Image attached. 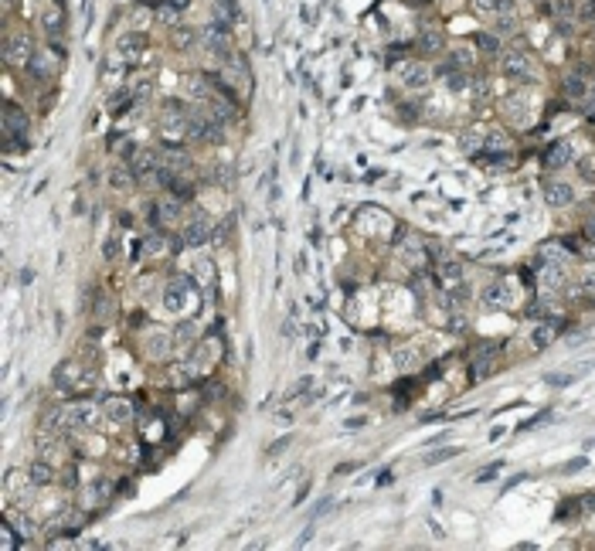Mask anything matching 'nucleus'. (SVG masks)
<instances>
[{"label":"nucleus","instance_id":"obj_1","mask_svg":"<svg viewBox=\"0 0 595 551\" xmlns=\"http://www.w3.org/2000/svg\"><path fill=\"white\" fill-rule=\"evenodd\" d=\"M188 136L208 140V143H221L225 140V123L208 109H188Z\"/></svg>","mask_w":595,"mask_h":551},{"label":"nucleus","instance_id":"obj_2","mask_svg":"<svg viewBox=\"0 0 595 551\" xmlns=\"http://www.w3.org/2000/svg\"><path fill=\"white\" fill-rule=\"evenodd\" d=\"M218 82L235 99L249 96L252 85H249V65H245V58H225L221 62V72H218Z\"/></svg>","mask_w":595,"mask_h":551},{"label":"nucleus","instance_id":"obj_3","mask_svg":"<svg viewBox=\"0 0 595 551\" xmlns=\"http://www.w3.org/2000/svg\"><path fill=\"white\" fill-rule=\"evenodd\" d=\"M503 75L514 79V82H537L541 68L534 62V55H528V51H507L503 55Z\"/></svg>","mask_w":595,"mask_h":551},{"label":"nucleus","instance_id":"obj_4","mask_svg":"<svg viewBox=\"0 0 595 551\" xmlns=\"http://www.w3.org/2000/svg\"><path fill=\"white\" fill-rule=\"evenodd\" d=\"M160 136H167V143H181L188 136V109H181L177 102H170L160 113Z\"/></svg>","mask_w":595,"mask_h":551},{"label":"nucleus","instance_id":"obj_5","mask_svg":"<svg viewBox=\"0 0 595 551\" xmlns=\"http://www.w3.org/2000/svg\"><path fill=\"white\" fill-rule=\"evenodd\" d=\"M521 299V286L514 283V276H500L490 290H487V303L490 306H500V310H514Z\"/></svg>","mask_w":595,"mask_h":551},{"label":"nucleus","instance_id":"obj_6","mask_svg":"<svg viewBox=\"0 0 595 551\" xmlns=\"http://www.w3.org/2000/svg\"><path fill=\"white\" fill-rule=\"evenodd\" d=\"M201 44H204V51H208V55H218L221 62H225V58H231V38H228V31H225V24H221V21H215L211 28H204V31H201Z\"/></svg>","mask_w":595,"mask_h":551},{"label":"nucleus","instance_id":"obj_7","mask_svg":"<svg viewBox=\"0 0 595 551\" xmlns=\"http://www.w3.org/2000/svg\"><path fill=\"white\" fill-rule=\"evenodd\" d=\"M3 55H7V62H10V65H31V58H34L31 38H28L24 31L10 34V38L3 41Z\"/></svg>","mask_w":595,"mask_h":551},{"label":"nucleus","instance_id":"obj_8","mask_svg":"<svg viewBox=\"0 0 595 551\" xmlns=\"http://www.w3.org/2000/svg\"><path fill=\"white\" fill-rule=\"evenodd\" d=\"M28 126H31L28 113H24L21 106L7 102V106H3V136H7V140H24V136H28Z\"/></svg>","mask_w":595,"mask_h":551},{"label":"nucleus","instance_id":"obj_9","mask_svg":"<svg viewBox=\"0 0 595 551\" xmlns=\"http://www.w3.org/2000/svg\"><path fill=\"white\" fill-rule=\"evenodd\" d=\"M395 75L405 82L408 89H422V85H429V82H432V68L425 65V62H411V58L395 68Z\"/></svg>","mask_w":595,"mask_h":551},{"label":"nucleus","instance_id":"obj_10","mask_svg":"<svg viewBox=\"0 0 595 551\" xmlns=\"http://www.w3.org/2000/svg\"><path fill=\"white\" fill-rule=\"evenodd\" d=\"M157 167H160V161H157V150H136L133 157H129V170H133V177L136 181H154L157 177Z\"/></svg>","mask_w":595,"mask_h":551},{"label":"nucleus","instance_id":"obj_11","mask_svg":"<svg viewBox=\"0 0 595 551\" xmlns=\"http://www.w3.org/2000/svg\"><path fill=\"white\" fill-rule=\"evenodd\" d=\"M188 296H190V279L188 276H177V279H170L167 290H163V306H167L170 313H181L184 303H188Z\"/></svg>","mask_w":595,"mask_h":551},{"label":"nucleus","instance_id":"obj_12","mask_svg":"<svg viewBox=\"0 0 595 551\" xmlns=\"http://www.w3.org/2000/svg\"><path fill=\"white\" fill-rule=\"evenodd\" d=\"M208 235H211V222H208V215H204V211H194L188 222H184V242H188V245H204V242H208Z\"/></svg>","mask_w":595,"mask_h":551},{"label":"nucleus","instance_id":"obj_13","mask_svg":"<svg viewBox=\"0 0 595 551\" xmlns=\"http://www.w3.org/2000/svg\"><path fill=\"white\" fill-rule=\"evenodd\" d=\"M575 249L571 245H564V242H544L541 249H537V265H568V256H571Z\"/></svg>","mask_w":595,"mask_h":551},{"label":"nucleus","instance_id":"obj_14","mask_svg":"<svg viewBox=\"0 0 595 551\" xmlns=\"http://www.w3.org/2000/svg\"><path fill=\"white\" fill-rule=\"evenodd\" d=\"M154 218L163 222V225L181 222L184 218V201L181 197H160V201H154Z\"/></svg>","mask_w":595,"mask_h":551},{"label":"nucleus","instance_id":"obj_15","mask_svg":"<svg viewBox=\"0 0 595 551\" xmlns=\"http://www.w3.org/2000/svg\"><path fill=\"white\" fill-rule=\"evenodd\" d=\"M102 412H106V419L113 422V425H126V422H133V416H136V409H133L129 398H106Z\"/></svg>","mask_w":595,"mask_h":551},{"label":"nucleus","instance_id":"obj_16","mask_svg":"<svg viewBox=\"0 0 595 551\" xmlns=\"http://www.w3.org/2000/svg\"><path fill=\"white\" fill-rule=\"evenodd\" d=\"M497 351H500V344H483V347H476V354H473V378H476V381H480L483 375L494 371Z\"/></svg>","mask_w":595,"mask_h":551},{"label":"nucleus","instance_id":"obj_17","mask_svg":"<svg viewBox=\"0 0 595 551\" xmlns=\"http://www.w3.org/2000/svg\"><path fill=\"white\" fill-rule=\"evenodd\" d=\"M436 279L446 286V290H453V286H459L463 283V265L453 259V256H442L436 265Z\"/></svg>","mask_w":595,"mask_h":551},{"label":"nucleus","instance_id":"obj_18","mask_svg":"<svg viewBox=\"0 0 595 551\" xmlns=\"http://www.w3.org/2000/svg\"><path fill=\"white\" fill-rule=\"evenodd\" d=\"M442 48H446V34H442V28L422 24V28H418V51L436 55V51H442Z\"/></svg>","mask_w":595,"mask_h":551},{"label":"nucleus","instance_id":"obj_19","mask_svg":"<svg viewBox=\"0 0 595 551\" xmlns=\"http://www.w3.org/2000/svg\"><path fill=\"white\" fill-rule=\"evenodd\" d=\"M544 201H548L551 208H568V204L575 201V191H571L568 184H562V181H551V184L544 188Z\"/></svg>","mask_w":595,"mask_h":551},{"label":"nucleus","instance_id":"obj_20","mask_svg":"<svg viewBox=\"0 0 595 551\" xmlns=\"http://www.w3.org/2000/svg\"><path fill=\"white\" fill-rule=\"evenodd\" d=\"M558 334H562V324H558V320H541V324L534 327V337H531L534 347H548Z\"/></svg>","mask_w":595,"mask_h":551},{"label":"nucleus","instance_id":"obj_21","mask_svg":"<svg viewBox=\"0 0 595 551\" xmlns=\"http://www.w3.org/2000/svg\"><path fill=\"white\" fill-rule=\"evenodd\" d=\"M568 161H571V143H564V140L551 143L544 154V167H564Z\"/></svg>","mask_w":595,"mask_h":551},{"label":"nucleus","instance_id":"obj_22","mask_svg":"<svg viewBox=\"0 0 595 551\" xmlns=\"http://www.w3.org/2000/svg\"><path fill=\"white\" fill-rule=\"evenodd\" d=\"M31 68H34V75H38V79H48V75L58 68V58H55L51 51H34Z\"/></svg>","mask_w":595,"mask_h":551},{"label":"nucleus","instance_id":"obj_23","mask_svg":"<svg viewBox=\"0 0 595 551\" xmlns=\"http://www.w3.org/2000/svg\"><path fill=\"white\" fill-rule=\"evenodd\" d=\"M585 92H589V85H585V75H582V72L564 75V96L568 99H585Z\"/></svg>","mask_w":595,"mask_h":551},{"label":"nucleus","instance_id":"obj_24","mask_svg":"<svg viewBox=\"0 0 595 551\" xmlns=\"http://www.w3.org/2000/svg\"><path fill=\"white\" fill-rule=\"evenodd\" d=\"M170 381H174L177 388L194 385V381H197V368H194V364H174V368H170Z\"/></svg>","mask_w":595,"mask_h":551},{"label":"nucleus","instance_id":"obj_25","mask_svg":"<svg viewBox=\"0 0 595 551\" xmlns=\"http://www.w3.org/2000/svg\"><path fill=\"white\" fill-rule=\"evenodd\" d=\"M51 477H55L51 463H44V459H34V463H31V480H34V484H51Z\"/></svg>","mask_w":595,"mask_h":551},{"label":"nucleus","instance_id":"obj_26","mask_svg":"<svg viewBox=\"0 0 595 551\" xmlns=\"http://www.w3.org/2000/svg\"><path fill=\"white\" fill-rule=\"evenodd\" d=\"M551 14H555L558 21H564V17H568V21H575L578 7H575V0H555V3H551Z\"/></svg>","mask_w":595,"mask_h":551},{"label":"nucleus","instance_id":"obj_27","mask_svg":"<svg viewBox=\"0 0 595 551\" xmlns=\"http://www.w3.org/2000/svg\"><path fill=\"white\" fill-rule=\"evenodd\" d=\"M62 7L58 3H51V7H44V28L48 31H62Z\"/></svg>","mask_w":595,"mask_h":551},{"label":"nucleus","instance_id":"obj_28","mask_svg":"<svg viewBox=\"0 0 595 551\" xmlns=\"http://www.w3.org/2000/svg\"><path fill=\"white\" fill-rule=\"evenodd\" d=\"M215 14H218V21L225 24V21H235L238 17V7H235V0H215Z\"/></svg>","mask_w":595,"mask_h":551},{"label":"nucleus","instance_id":"obj_29","mask_svg":"<svg viewBox=\"0 0 595 551\" xmlns=\"http://www.w3.org/2000/svg\"><path fill=\"white\" fill-rule=\"evenodd\" d=\"M167 347H170V337H167V334H154V337L147 340V351H150L154 357H163L167 354Z\"/></svg>","mask_w":595,"mask_h":551},{"label":"nucleus","instance_id":"obj_30","mask_svg":"<svg viewBox=\"0 0 595 551\" xmlns=\"http://www.w3.org/2000/svg\"><path fill=\"white\" fill-rule=\"evenodd\" d=\"M442 75H446V85H449V89H466V72H463V68H459V72H456V65L442 68Z\"/></svg>","mask_w":595,"mask_h":551},{"label":"nucleus","instance_id":"obj_31","mask_svg":"<svg viewBox=\"0 0 595 551\" xmlns=\"http://www.w3.org/2000/svg\"><path fill=\"white\" fill-rule=\"evenodd\" d=\"M0 538H3V545H0L3 551H14V548H17V534H14L10 520H0Z\"/></svg>","mask_w":595,"mask_h":551},{"label":"nucleus","instance_id":"obj_32","mask_svg":"<svg viewBox=\"0 0 595 551\" xmlns=\"http://www.w3.org/2000/svg\"><path fill=\"white\" fill-rule=\"evenodd\" d=\"M194 337H197V327L190 324H177V334H174V340H177V344H194Z\"/></svg>","mask_w":595,"mask_h":551},{"label":"nucleus","instance_id":"obj_33","mask_svg":"<svg viewBox=\"0 0 595 551\" xmlns=\"http://www.w3.org/2000/svg\"><path fill=\"white\" fill-rule=\"evenodd\" d=\"M194 41H197L194 31H188V28H181V24H177V31H174V44H177V48H190Z\"/></svg>","mask_w":595,"mask_h":551},{"label":"nucleus","instance_id":"obj_34","mask_svg":"<svg viewBox=\"0 0 595 551\" xmlns=\"http://www.w3.org/2000/svg\"><path fill=\"white\" fill-rule=\"evenodd\" d=\"M129 48H133V51H136V48H143V34H123V38H120V51H129Z\"/></svg>","mask_w":595,"mask_h":551},{"label":"nucleus","instance_id":"obj_35","mask_svg":"<svg viewBox=\"0 0 595 551\" xmlns=\"http://www.w3.org/2000/svg\"><path fill=\"white\" fill-rule=\"evenodd\" d=\"M483 147V136H476V133H463V150L466 154H476Z\"/></svg>","mask_w":595,"mask_h":551},{"label":"nucleus","instance_id":"obj_36","mask_svg":"<svg viewBox=\"0 0 595 551\" xmlns=\"http://www.w3.org/2000/svg\"><path fill=\"white\" fill-rule=\"evenodd\" d=\"M133 181H136V177H133V170H129V174H126V170H113V184H116L120 191H126Z\"/></svg>","mask_w":595,"mask_h":551},{"label":"nucleus","instance_id":"obj_37","mask_svg":"<svg viewBox=\"0 0 595 551\" xmlns=\"http://www.w3.org/2000/svg\"><path fill=\"white\" fill-rule=\"evenodd\" d=\"M453 456H459V450H456V446H449V450H436V453L429 456V466H436V463H446V459H453Z\"/></svg>","mask_w":595,"mask_h":551},{"label":"nucleus","instance_id":"obj_38","mask_svg":"<svg viewBox=\"0 0 595 551\" xmlns=\"http://www.w3.org/2000/svg\"><path fill=\"white\" fill-rule=\"evenodd\" d=\"M476 44H480L483 51H497V48H500V41H497V34H480V38H476Z\"/></svg>","mask_w":595,"mask_h":551},{"label":"nucleus","instance_id":"obj_39","mask_svg":"<svg viewBox=\"0 0 595 551\" xmlns=\"http://www.w3.org/2000/svg\"><path fill=\"white\" fill-rule=\"evenodd\" d=\"M415 364H418V357H415V351H411V347H408V351H402V354H398V368H402V371H411Z\"/></svg>","mask_w":595,"mask_h":551},{"label":"nucleus","instance_id":"obj_40","mask_svg":"<svg viewBox=\"0 0 595 551\" xmlns=\"http://www.w3.org/2000/svg\"><path fill=\"white\" fill-rule=\"evenodd\" d=\"M582 102H585V116H592L595 120V79H592V85H589V92H585Z\"/></svg>","mask_w":595,"mask_h":551},{"label":"nucleus","instance_id":"obj_41","mask_svg":"<svg viewBox=\"0 0 595 551\" xmlns=\"http://www.w3.org/2000/svg\"><path fill=\"white\" fill-rule=\"evenodd\" d=\"M589 511H595V493H585V497H578V514H589Z\"/></svg>","mask_w":595,"mask_h":551},{"label":"nucleus","instance_id":"obj_42","mask_svg":"<svg viewBox=\"0 0 595 551\" xmlns=\"http://www.w3.org/2000/svg\"><path fill=\"white\" fill-rule=\"evenodd\" d=\"M500 466H503V463H494V466H487L483 473H476V480H480V484H487V480H494V477L500 473Z\"/></svg>","mask_w":595,"mask_h":551},{"label":"nucleus","instance_id":"obj_43","mask_svg":"<svg viewBox=\"0 0 595 551\" xmlns=\"http://www.w3.org/2000/svg\"><path fill=\"white\" fill-rule=\"evenodd\" d=\"M578 170H582V177H585V181H595V161H582L578 163Z\"/></svg>","mask_w":595,"mask_h":551},{"label":"nucleus","instance_id":"obj_44","mask_svg":"<svg viewBox=\"0 0 595 551\" xmlns=\"http://www.w3.org/2000/svg\"><path fill=\"white\" fill-rule=\"evenodd\" d=\"M133 17H136V28H147V21H150V10H147V7H136V10H133Z\"/></svg>","mask_w":595,"mask_h":551},{"label":"nucleus","instance_id":"obj_45","mask_svg":"<svg viewBox=\"0 0 595 551\" xmlns=\"http://www.w3.org/2000/svg\"><path fill=\"white\" fill-rule=\"evenodd\" d=\"M585 463H589V459H585V456H578V459H571V463L564 466L562 473H578V470H585Z\"/></svg>","mask_w":595,"mask_h":551},{"label":"nucleus","instance_id":"obj_46","mask_svg":"<svg viewBox=\"0 0 595 551\" xmlns=\"http://www.w3.org/2000/svg\"><path fill=\"white\" fill-rule=\"evenodd\" d=\"M585 235H589V238L595 242V208L589 211V215H585Z\"/></svg>","mask_w":595,"mask_h":551},{"label":"nucleus","instance_id":"obj_47","mask_svg":"<svg viewBox=\"0 0 595 551\" xmlns=\"http://www.w3.org/2000/svg\"><path fill=\"white\" fill-rule=\"evenodd\" d=\"M453 65L470 68V51H456V55H453Z\"/></svg>","mask_w":595,"mask_h":551},{"label":"nucleus","instance_id":"obj_48","mask_svg":"<svg viewBox=\"0 0 595 551\" xmlns=\"http://www.w3.org/2000/svg\"><path fill=\"white\" fill-rule=\"evenodd\" d=\"M571 381H575V375H555L551 378V385H571Z\"/></svg>","mask_w":595,"mask_h":551},{"label":"nucleus","instance_id":"obj_49","mask_svg":"<svg viewBox=\"0 0 595 551\" xmlns=\"http://www.w3.org/2000/svg\"><path fill=\"white\" fill-rule=\"evenodd\" d=\"M357 466H361V463H344V466H337V473H354Z\"/></svg>","mask_w":595,"mask_h":551}]
</instances>
